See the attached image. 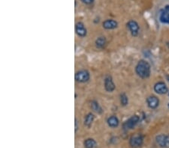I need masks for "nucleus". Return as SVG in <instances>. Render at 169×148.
<instances>
[{"label": "nucleus", "instance_id": "obj_1", "mask_svg": "<svg viewBox=\"0 0 169 148\" xmlns=\"http://www.w3.org/2000/svg\"><path fill=\"white\" fill-rule=\"evenodd\" d=\"M136 73L142 79H146L150 75V65L147 61L140 60L135 67Z\"/></svg>", "mask_w": 169, "mask_h": 148}, {"label": "nucleus", "instance_id": "obj_2", "mask_svg": "<svg viewBox=\"0 0 169 148\" xmlns=\"http://www.w3.org/2000/svg\"><path fill=\"white\" fill-rule=\"evenodd\" d=\"M143 142V137L140 134H135L132 135L130 138L129 143L132 147L137 148L142 146Z\"/></svg>", "mask_w": 169, "mask_h": 148}, {"label": "nucleus", "instance_id": "obj_3", "mask_svg": "<svg viewBox=\"0 0 169 148\" xmlns=\"http://www.w3.org/2000/svg\"><path fill=\"white\" fill-rule=\"evenodd\" d=\"M139 118L138 116L137 115H133L131 116V118H128L123 124V129L125 130H128V129H132L136 125H137V123L139 122Z\"/></svg>", "mask_w": 169, "mask_h": 148}, {"label": "nucleus", "instance_id": "obj_4", "mask_svg": "<svg viewBox=\"0 0 169 148\" xmlns=\"http://www.w3.org/2000/svg\"><path fill=\"white\" fill-rule=\"evenodd\" d=\"M89 79V73L87 70H82L77 72L75 74V80L76 82L79 83H84L88 82Z\"/></svg>", "mask_w": 169, "mask_h": 148}, {"label": "nucleus", "instance_id": "obj_5", "mask_svg": "<svg viewBox=\"0 0 169 148\" xmlns=\"http://www.w3.org/2000/svg\"><path fill=\"white\" fill-rule=\"evenodd\" d=\"M156 143L161 147H168L169 136L165 135H159L156 137Z\"/></svg>", "mask_w": 169, "mask_h": 148}, {"label": "nucleus", "instance_id": "obj_6", "mask_svg": "<svg viewBox=\"0 0 169 148\" xmlns=\"http://www.w3.org/2000/svg\"><path fill=\"white\" fill-rule=\"evenodd\" d=\"M127 27L129 29L131 35L135 37L138 34L139 31V25L136 21L134 20H129L127 23Z\"/></svg>", "mask_w": 169, "mask_h": 148}, {"label": "nucleus", "instance_id": "obj_7", "mask_svg": "<svg viewBox=\"0 0 169 148\" xmlns=\"http://www.w3.org/2000/svg\"><path fill=\"white\" fill-rule=\"evenodd\" d=\"M75 31L76 34L79 36V37H85L87 34V31L86 28H85V25H83V22H78L76 23L75 25Z\"/></svg>", "mask_w": 169, "mask_h": 148}, {"label": "nucleus", "instance_id": "obj_8", "mask_svg": "<svg viewBox=\"0 0 169 148\" xmlns=\"http://www.w3.org/2000/svg\"><path fill=\"white\" fill-rule=\"evenodd\" d=\"M159 20L162 23L169 24V4L166 5L159 16Z\"/></svg>", "mask_w": 169, "mask_h": 148}, {"label": "nucleus", "instance_id": "obj_9", "mask_svg": "<svg viewBox=\"0 0 169 148\" xmlns=\"http://www.w3.org/2000/svg\"><path fill=\"white\" fill-rule=\"evenodd\" d=\"M154 91L158 94H164L167 92V87L164 82H157L154 86Z\"/></svg>", "mask_w": 169, "mask_h": 148}, {"label": "nucleus", "instance_id": "obj_10", "mask_svg": "<svg viewBox=\"0 0 169 148\" xmlns=\"http://www.w3.org/2000/svg\"><path fill=\"white\" fill-rule=\"evenodd\" d=\"M146 103H147L149 108L154 109L158 107V104H159V100L155 96H149L146 99Z\"/></svg>", "mask_w": 169, "mask_h": 148}, {"label": "nucleus", "instance_id": "obj_11", "mask_svg": "<svg viewBox=\"0 0 169 148\" xmlns=\"http://www.w3.org/2000/svg\"><path fill=\"white\" fill-rule=\"evenodd\" d=\"M103 28L105 29H114V28H117L118 23L116 20L114 19H106L103 22Z\"/></svg>", "mask_w": 169, "mask_h": 148}, {"label": "nucleus", "instance_id": "obj_12", "mask_svg": "<svg viewBox=\"0 0 169 148\" xmlns=\"http://www.w3.org/2000/svg\"><path fill=\"white\" fill-rule=\"evenodd\" d=\"M104 88L108 92H112L115 89V85L113 83L112 78L110 76H107L104 79Z\"/></svg>", "mask_w": 169, "mask_h": 148}, {"label": "nucleus", "instance_id": "obj_13", "mask_svg": "<svg viewBox=\"0 0 169 148\" xmlns=\"http://www.w3.org/2000/svg\"><path fill=\"white\" fill-rule=\"evenodd\" d=\"M107 122L109 126L112 127V128H116L119 125V120H118V118L116 116L110 117L107 119Z\"/></svg>", "mask_w": 169, "mask_h": 148}, {"label": "nucleus", "instance_id": "obj_14", "mask_svg": "<svg viewBox=\"0 0 169 148\" xmlns=\"http://www.w3.org/2000/svg\"><path fill=\"white\" fill-rule=\"evenodd\" d=\"M94 118H95V116H94L93 114L92 113H89L86 115L84 119V125L86 126V127H90L91 125H92V122L94 120Z\"/></svg>", "mask_w": 169, "mask_h": 148}, {"label": "nucleus", "instance_id": "obj_15", "mask_svg": "<svg viewBox=\"0 0 169 148\" xmlns=\"http://www.w3.org/2000/svg\"><path fill=\"white\" fill-rule=\"evenodd\" d=\"M90 106H91V109H92L94 112H96V113L101 114L103 112V110L102 109H101V106H100V105L98 104V102L95 101V100L91 102Z\"/></svg>", "mask_w": 169, "mask_h": 148}, {"label": "nucleus", "instance_id": "obj_16", "mask_svg": "<svg viewBox=\"0 0 169 148\" xmlns=\"http://www.w3.org/2000/svg\"><path fill=\"white\" fill-rule=\"evenodd\" d=\"M106 43H107V41H106L105 37H98L95 40V46L98 49H103L106 46Z\"/></svg>", "mask_w": 169, "mask_h": 148}, {"label": "nucleus", "instance_id": "obj_17", "mask_svg": "<svg viewBox=\"0 0 169 148\" xmlns=\"http://www.w3.org/2000/svg\"><path fill=\"white\" fill-rule=\"evenodd\" d=\"M84 147L85 148H95L96 146V142L94 139L88 138L84 141Z\"/></svg>", "mask_w": 169, "mask_h": 148}, {"label": "nucleus", "instance_id": "obj_18", "mask_svg": "<svg viewBox=\"0 0 169 148\" xmlns=\"http://www.w3.org/2000/svg\"><path fill=\"white\" fill-rule=\"evenodd\" d=\"M128 97L126 96L125 94H122L120 95V103L122 106H125L128 104Z\"/></svg>", "mask_w": 169, "mask_h": 148}, {"label": "nucleus", "instance_id": "obj_19", "mask_svg": "<svg viewBox=\"0 0 169 148\" xmlns=\"http://www.w3.org/2000/svg\"><path fill=\"white\" fill-rule=\"evenodd\" d=\"M80 1L86 4H92V3H93L95 0H80Z\"/></svg>", "mask_w": 169, "mask_h": 148}, {"label": "nucleus", "instance_id": "obj_20", "mask_svg": "<svg viewBox=\"0 0 169 148\" xmlns=\"http://www.w3.org/2000/svg\"><path fill=\"white\" fill-rule=\"evenodd\" d=\"M77 120H75V131H77Z\"/></svg>", "mask_w": 169, "mask_h": 148}, {"label": "nucleus", "instance_id": "obj_21", "mask_svg": "<svg viewBox=\"0 0 169 148\" xmlns=\"http://www.w3.org/2000/svg\"><path fill=\"white\" fill-rule=\"evenodd\" d=\"M167 106H168V108H169V103H168V105H167Z\"/></svg>", "mask_w": 169, "mask_h": 148}, {"label": "nucleus", "instance_id": "obj_22", "mask_svg": "<svg viewBox=\"0 0 169 148\" xmlns=\"http://www.w3.org/2000/svg\"><path fill=\"white\" fill-rule=\"evenodd\" d=\"M168 95H169V94H168Z\"/></svg>", "mask_w": 169, "mask_h": 148}]
</instances>
